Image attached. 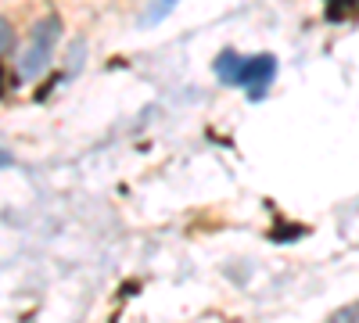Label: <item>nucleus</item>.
<instances>
[{
	"label": "nucleus",
	"instance_id": "423d86ee",
	"mask_svg": "<svg viewBox=\"0 0 359 323\" xmlns=\"http://www.w3.org/2000/svg\"><path fill=\"white\" fill-rule=\"evenodd\" d=\"M11 162H15V158H11V155H8V151H4V148H0V169H8V165H11Z\"/></svg>",
	"mask_w": 359,
	"mask_h": 323
},
{
	"label": "nucleus",
	"instance_id": "20e7f679",
	"mask_svg": "<svg viewBox=\"0 0 359 323\" xmlns=\"http://www.w3.org/2000/svg\"><path fill=\"white\" fill-rule=\"evenodd\" d=\"M327 323H359V298L341 305V309H334L331 316H327Z\"/></svg>",
	"mask_w": 359,
	"mask_h": 323
},
{
	"label": "nucleus",
	"instance_id": "f03ea898",
	"mask_svg": "<svg viewBox=\"0 0 359 323\" xmlns=\"http://www.w3.org/2000/svg\"><path fill=\"white\" fill-rule=\"evenodd\" d=\"M273 76H277V57L273 54H255V57H245L241 62V69L230 79V86H248L252 101H259L266 94V86L273 83Z\"/></svg>",
	"mask_w": 359,
	"mask_h": 323
},
{
	"label": "nucleus",
	"instance_id": "39448f33",
	"mask_svg": "<svg viewBox=\"0 0 359 323\" xmlns=\"http://www.w3.org/2000/svg\"><path fill=\"white\" fill-rule=\"evenodd\" d=\"M15 43V33H11V22H4V18H0V54H4L8 47Z\"/></svg>",
	"mask_w": 359,
	"mask_h": 323
},
{
	"label": "nucleus",
	"instance_id": "7ed1b4c3",
	"mask_svg": "<svg viewBox=\"0 0 359 323\" xmlns=\"http://www.w3.org/2000/svg\"><path fill=\"white\" fill-rule=\"evenodd\" d=\"M180 4V0H151V8L144 15V25H158L162 18H169V11Z\"/></svg>",
	"mask_w": 359,
	"mask_h": 323
},
{
	"label": "nucleus",
	"instance_id": "f257e3e1",
	"mask_svg": "<svg viewBox=\"0 0 359 323\" xmlns=\"http://www.w3.org/2000/svg\"><path fill=\"white\" fill-rule=\"evenodd\" d=\"M57 40H62V18H57V15L40 18V22L33 25V33H29V47H25L22 62H18V76H22V79H36V76L47 69Z\"/></svg>",
	"mask_w": 359,
	"mask_h": 323
}]
</instances>
